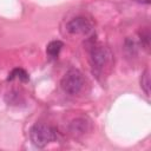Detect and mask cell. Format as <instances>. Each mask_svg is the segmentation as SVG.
Returning a JSON list of instances; mask_svg holds the SVG:
<instances>
[{
    "label": "cell",
    "instance_id": "obj_3",
    "mask_svg": "<svg viewBox=\"0 0 151 151\" xmlns=\"http://www.w3.org/2000/svg\"><path fill=\"white\" fill-rule=\"evenodd\" d=\"M90 60L93 71L100 73L111 60V52L105 46H93L90 53Z\"/></svg>",
    "mask_w": 151,
    "mask_h": 151
},
{
    "label": "cell",
    "instance_id": "obj_8",
    "mask_svg": "<svg viewBox=\"0 0 151 151\" xmlns=\"http://www.w3.org/2000/svg\"><path fill=\"white\" fill-rule=\"evenodd\" d=\"M15 78L26 81V80H28V74H27L22 68H14V70L11 72L8 79L12 80V79H15Z\"/></svg>",
    "mask_w": 151,
    "mask_h": 151
},
{
    "label": "cell",
    "instance_id": "obj_4",
    "mask_svg": "<svg viewBox=\"0 0 151 151\" xmlns=\"http://www.w3.org/2000/svg\"><path fill=\"white\" fill-rule=\"evenodd\" d=\"M93 25L92 22L85 18V17H76L72 18L67 24H66V31L70 34H81L86 35L92 32Z\"/></svg>",
    "mask_w": 151,
    "mask_h": 151
},
{
    "label": "cell",
    "instance_id": "obj_1",
    "mask_svg": "<svg viewBox=\"0 0 151 151\" xmlns=\"http://www.w3.org/2000/svg\"><path fill=\"white\" fill-rule=\"evenodd\" d=\"M31 142L35 147L42 149L52 142H55L58 138V133L55 129L45 124H35L32 126L29 131Z\"/></svg>",
    "mask_w": 151,
    "mask_h": 151
},
{
    "label": "cell",
    "instance_id": "obj_7",
    "mask_svg": "<svg viewBox=\"0 0 151 151\" xmlns=\"http://www.w3.org/2000/svg\"><path fill=\"white\" fill-rule=\"evenodd\" d=\"M140 87L144 91V93L149 97L150 96V71L149 68H146L140 76Z\"/></svg>",
    "mask_w": 151,
    "mask_h": 151
},
{
    "label": "cell",
    "instance_id": "obj_5",
    "mask_svg": "<svg viewBox=\"0 0 151 151\" xmlns=\"http://www.w3.org/2000/svg\"><path fill=\"white\" fill-rule=\"evenodd\" d=\"M63 42L60 40H53L51 41L46 47V53L50 58H57L63 48Z\"/></svg>",
    "mask_w": 151,
    "mask_h": 151
},
{
    "label": "cell",
    "instance_id": "obj_9",
    "mask_svg": "<svg viewBox=\"0 0 151 151\" xmlns=\"http://www.w3.org/2000/svg\"><path fill=\"white\" fill-rule=\"evenodd\" d=\"M140 40H142L143 46L147 50L149 46H150V34H149V29H145L144 32L140 33Z\"/></svg>",
    "mask_w": 151,
    "mask_h": 151
},
{
    "label": "cell",
    "instance_id": "obj_2",
    "mask_svg": "<svg viewBox=\"0 0 151 151\" xmlns=\"http://www.w3.org/2000/svg\"><path fill=\"white\" fill-rule=\"evenodd\" d=\"M60 85L65 93L70 96H77L83 91L85 86V79L80 71L70 70L64 74Z\"/></svg>",
    "mask_w": 151,
    "mask_h": 151
},
{
    "label": "cell",
    "instance_id": "obj_6",
    "mask_svg": "<svg viewBox=\"0 0 151 151\" xmlns=\"http://www.w3.org/2000/svg\"><path fill=\"white\" fill-rule=\"evenodd\" d=\"M87 126H88V123L85 119L78 118V119H74L71 123L70 129L73 133H85L87 131Z\"/></svg>",
    "mask_w": 151,
    "mask_h": 151
}]
</instances>
